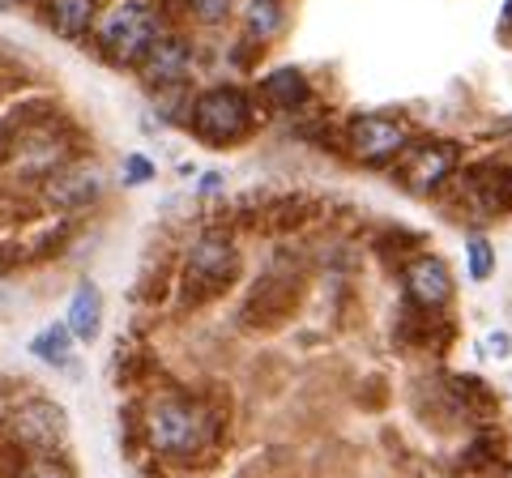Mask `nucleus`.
I'll use <instances>...</instances> for the list:
<instances>
[{
	"label": "nucleus",
	"instance_id": "nucleus-1",
	"mask_svg": "<svg viewBox=\"0 0 512 478\" xmlns=\"http://www.w3.org/2000/svg\"><path fill=\"white\" fill-rule=\"evenodd\" d=\"M146 419V440L154 453L171 461H197L218 440V414L210 406L192 402L184 393H158L141 410Z\"/></svg>",
	"mask_w": 512,
	"mask_h": 478
},
{
	"label": "nucleus",
	"instance_id": "nucleus-2",
	"mask_svg": "<svg viewBox=\"0 0 512 478\" xmlns=\"http://www.w3.org/2000/svg\"><path fill=\"white\" fill-rule=\"evenodd\" d=\"M94 35H99V47L111 65H137L146 60L150 47L163 39V18H158V9L150 0H116V5H107L99 13V26H94Z\"/></svg>",
	"mask_w": 512,
	"mask_h": 478
},
{
	"label": "nucleus",
	"instance_id": "nucleus-3",
	"mask_svg": "<svg viewBox=\"0 0 512 478\" xmlns=\"http://www.w3.org/2000/svg\"><path fill=\"white\" fill-rule=\"evenodd\" d=\"M188 129L205 146H239L256 129V107L239 86H210L192 99Z\"/></svg>",
	"mask_w": 512,
	"mask_h": 478
},
{
	"label": "nucleus",
	"instance_id": "nucleus-4",
	"mask_svg": "<svg viewBox=\"0 0 512 478\" xmlns=\"http://www.w3.org/2000/svg\"><path fill=\"white\" fill-rule=\"evenodd\" d=\"M239 278V248L231 244V235L222 231H205L197 244L188 248L184 261V282H180V299L184 304H210L222 291H231V282Z\"/></svg>",
	"mask_w": 512,
	"mask_h": 478
},
{
	"label": "nucleus",
	"instance_id": "nucleus-5",
	"mask_svg": "<svg viewBox=\"0 0 512 478\" xmlns=\"http://www.w3.org/2000/svg\"><path fill=\"white\" fill-rule=\"evenodd\" d=\"M299 295H303V278L295 274V269L274 265L269 274H261L252 282V295L244 304V325H252V329L282 325L286 316L299 308Z\"/></svg>",
	"mask_w": 512,
	"mask_h": 478
},
{
	"label": "nucleus",
	"instance_id": "nucleus-6",
	"mask_svg": "<svg viewBox=\"0 0 512 478\" xmlns=\"http://www.w3.org/2000/svg\"><path fill=\"white\" fill-rule=\"evenodd\" d=\"M457 163H461V146L457 141H423V146H410L402 167H397L393 175L402 180L410 193H440V188L457 175Z\"/></svg>",
	"mask_w": 512,
	"mask_h": 478
},
{
	"label": "nucleus",
	"instance_id": "nucleus-7",
	"mask_svg": "<svg viewBox=\"0 0 512 478\" xmlns=\"http://www.w3.org/2000/svg\"><path fill=\"white\" fill-rule=\"evenodd\" d=\"M9 432L26 453L47 457V453L60 449L64 436H69V414H64L56 402H47V397H30V402H22L9 414Z\"/></svg>",
	"mask_w": 512,
	"mask_h": 478
},
{
	"label": "nucleus",
	"instance_id": "nucleus-8",
	"mask_svg": "<svg viewBox=\"0 0 512 478\" xmlns=\"http://www.w3.org/2000/svg\"><path fill=\"white\" fill-rule=\"evenodd\" d=\"M346 150L367 167H384V163H393L397 154L410 150V137L402 124L389 116H359V120H350V129H346Z\"/></svg>",
	"mask_w": 512,
	"mask_h": 478
},
{
	"label": "nucleus",
	"instance_id": "nucleus-9",
	"mask_svg": "<svg viewBox=\"0 0 512 478\" xmlns=\"http://www.w3.org/2000/svg\"><path fill=\"white\" fill-rule=\"evenodd\" d=\"M192 65H197V47H192V39L180 35V30H163V39H158L146 52V60H141V77H146V86H154L163 94V90H180L192 77Z\"/></svg>",
	"mask_w": 512,
	"mask_h": 478
},
{
	"label": "nucleus",
	"instance_id": "nucleus-10",
	"mask_svg": "<svg viewBox=\"0 0 512 478\" xmlns=\"http://www.w3.org/2000/svg\"><path fill=\"white\" fill-rule=\"evenodd\" d=\"M402 282H406V304L423 308V312H444L453 304V274L440 257L431 252H419L406 269H402Z\"/></svg>",
	"mask_w": 512,
	"mask_h": 478
},
{
	"label": "nucleus",
	"instance_id": "nucleus-11",
	"mask_svg": "<svg viewBox=\"0 0 512 478\" xmlns=\"http://www.w3.org/2000/svg\"><path fill=\"white\" fill-rule=\"evenodd\" d=\"M99 193H103V171L94 163H73V167L56 171L52 180H43V201L60 214L86 210V205L99 201Z\"/></svg>",
	"mask_w": 512,
	"mask_h": 478
},
{
	"label": "nucleus",
	"instance_id": "nucleus-12",
	"mask_svg": "<svg viewBox=\"0 0 512 478\" xmlns=\"http://www.w3.org/2000/svg\"><path fill=\"white\" fill-rule=\"evenodd\" d=\"M43 18L60 39H82L99 26V0H43Z\"/></svg>",
	"mask_w": 512,
	"mask_h": 478
},
{
	"label": "nucleus",
	"instance_id": "nucleus-13",
	"mask_svg": "<svg viewBox=\"0 0 512 478\" xmlns=\"http://www.w3.org/2000/svg\"><path fill=\"white\" fill-rule=\"evenodd\" d=\"M261 99L274 111H303L312 103V86L299 69H274L261 82Z\"/></svg>",
	"mask_w": 512,
	"mask_h": 478
},
{
	"label": "nucleus",
	"instance_id": "nucleus-14",
	"mask_svg": "<svg viewBox=\"0 0 512 478\" xmlns=\"http://www.w3.org/2000/svg\"><path fill=\"white\" fill-rule=\"evenodd\" d=\"M73 329L77 342H94L103 329V291L94 282H77V291L69 299V321H64Z\"/></svg>",
	"mask_w": 512,
	"mask_h": 478
},
{
	"label": "nucleus",
	"instance_id": "nucleus-15",
	"mask_svg": "<svg viewBox=\"0 0 512 478\" xmlns=\"http://www.w3.org/2000/svg\"><path fill=\"white\" fill-rule=\"evenodd\" d=\"M448 393H453V402L461 406V414L474 419V423H491L495 414H500L491 385L487 380H478V376H448Z\"/></svg>",
	"mask_w": 512,
	"mask_h": 478
},
{
	"label": "nucleus",
	"instance_id": "nucleus-16",
	"mask_svg": "<svg viewBox=\"0 0 512 478\" xmlns=\"http://www.w3.org/2000/svg\"><path fill=\"white\" fill-rule=\"evenodd\" d=\"M286 26V0H248L244 9V30L252 43H265V39H278Z\"/></svg>",
	"mask_w": 512,
	"mask_h": 478
},
{
	"label": "nucleus",
	"instance_id": "nucleus-17",
	"mask_svg": "<svg viewBox=\"0 0 512 478\" xmlns=\"http://www.w3.org/2000/svg\"><path fill=\"white\" fill-rule=\"evenodd\" d=\"M30 350H35L43 363H52V368H69L73 363V329L69 325H47L43 333H35Z\"/></svg>",
	"mask_w": 512,
	"mask_h": 478
},
{
	"label": "nucleus",
	"instance_id": "nucleus-18",
	"mask_svg": "<svg viewBox=\"0 0 512 478\" xmlns=\"http://www.w3.org/2000/svg\"><path fill=\"white\" fill-rule=\"evenodd\" d=\"M261 218H265V227L274 231V235H286V231L303 227V222L312 218V210H308V201H303V197H282V201L269 205Z\"/></svg>",
	"mask_w": 512,
	"mask_h": 478
},
{
	"label": "nucleus",
	"instance_id": "nucleus-19",
	"mask_svg": "<svg viewBox=\"0 0 512 478\" xmlns=\"http://www.w3.org/2000/svg\"><path fill=\"white\" fill-rule=\"evenodd\" d=\"M466 265H470V278H474V282H487V278H491V269H495V248L487 244L483 235H474L470 244H466Z\"/></svg>",
	"mask_w": 512,
	"mask_h": 478
},
{
	"label": "nucleus",
	"instance_id": "nucleus-20",
	"mask_svg": "<svg viewBox=\"0 0 512 478\" xmlns=\"http://www.w3.org/2000/svg\"><path fill=\"white\" fill-rule=\"evenodd\" d=\"M184 9H188V18H197L205 26H218V22L231 18L235 0H184Z\"/></svg>",
	"mask_w": 512,
	"mask_h": 478
},
{
	"label": "nucleus",
	"instance_id": "nucleus-21",
	"mask_svg": "<svg viewBox=\"0 0 512 478\" xmlns=\"http://www.w3.org/2000/svg\"><path fill=\"white\" fill-rule=\"evenodd\" d=\"M0 478H26V449L18 440H0Z\"/></svg>",
	"mask_w": 512,
	"mask_h": 478
},
{
	"label": "nucleus",
	"instance_id": "nucleus-22",
	"mask_svg": "<svg viewBox=\"0 0 512 478\" xmlns=\"http://www.w3.org/2000/svg\"><path fill=\"white\" fill-rule=\"evenodd\" d=\"M150 175H154V163H150L146 154H128V158H124V180H128V184H146Z\"/></svg>",
	"mask_w": 512,
	"mask_h": 478
},
{
	"label": "nucleus",
	"instance_id": "nucleus-23",
	"mask_svg": "<svg viewBox=\"0 0 512 478\" xmlns=\"http://www.w3.org/2000/svg\"><path fill=\"white\" fill-rule=\"evenodd\" d=\"M487 355H491V359H508V355H512V333L491 329V333H487Z\"/></svg>",
	"mask_w": 512,
	"mask_h": 478
},
{
	"label": "nucleus",
	"instance_id": "nucleus-24",
	"mask_svg": "<svg viewBox=\"0 0 512 478\" xmlns=\"http://www.w3.org/2000/svg\"><path fill=\"white\" fill-rule=\"evenodd\" d=\"M504 30L512 35V0H508V9H504Z\"/></svg>",
	"mask_w": 512,
	"mask_h": 478
},
{
	"label": "nucleus",
	"instance_id": "nucleus-25",
	"mask_svg": "<svg viewBox=\"0 0 512 478\" xmlns=\"http://www.w3.org/2000/svg\"><path fill=\"white\" fill-rule=\"evenodd\" d=\"M0 419H5V397H0Z\"/></svg>",
	"mask_w": 512,
	"mask_h": 478
}]
</instances>
